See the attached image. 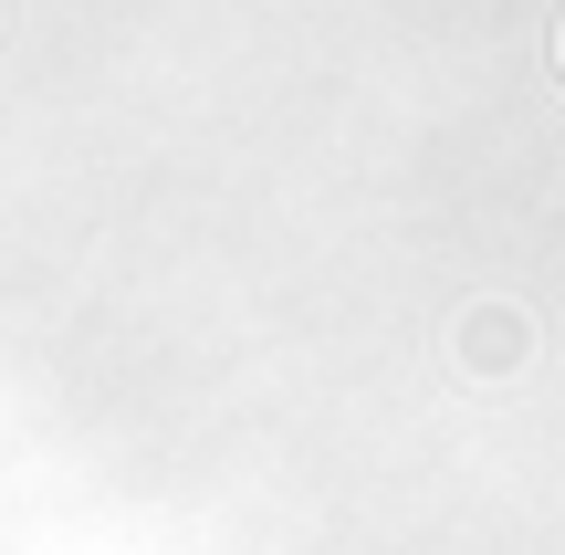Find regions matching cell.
<instances>
[{
    "instance_id": "2",
    "label": "cell",
    "mask_w": 565,
    "mask_h": 555,
    "mask_svg": "<svg viewBox=\"0 0 565 555\" xmlns=\"http://www.w3.org/2000/svg\"><path fill=\"white\" fill-rule=\"evenodd\" d=\"M555 53H565V42H555Z\"/></svg>"
},
{
    "instance_id": "1",
    "label": "cell",
    "mask_w": 565,
    "mask_h": 555,
    "mask_svg": "<svg viewBox=\"0 0 565 555\" xmlns=\"http://www.w3.org/2000/svg\"><path fill=\"white\" fill-rule=\"evenodd\" d=\"M461 356H471V367H513V356H524V325H513L503 305H482V314H471V335H461Z\"/></svg>"
}]
</instances>
